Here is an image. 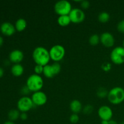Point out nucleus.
<instances>
[{
    "label": "nucleus",
    "instance_id": "obj_1",
    "mask_svg": "<svg viewBox=\"0 0 124 124\" xmlns=\"http://www.w3.org/2000/svg\"><path fill=\"white\" fill-rule=\"evenodd\" d=\"M33 59L36 65L46 66L50 60L49 51L43 47H38L35 48L32 54Z\"/></svg>",
    "mask_w": 124,
    "mask_h": 124
},
{
    "label": "nucleus",
    "instance_id": "obj_2",
    "mask_svg": "<svg viewBox=\"0 0 124 124\" xmlns=\"http://www.w3.org/2000/svg\"><path fill=\"white\" fill-rule=\"evenodd\" d=\"M26 85L31 92H33L34 93L39 92L43 87V79L39 75L33 74L27 78Z\"/></svg>",
    "mask_w": 124,
    "mask_h": 124
},
{
    "label": "nucleus",
    "instance_id": "obj_3",
    "mask_svg": "<svg viewBox=\"0 0 124 124\" xmlns=\"http://www.w3.org/2000/svg\"><path fill=\"white\" fill-rule=\"evenodd\" d=\"M108 99L110 103L117 105L124 101V89L122 87H116L108 92Z\"/></svg>",
    "mask_w": 124,
    "mask_h": 124
},
{
    "label": "nucleus",
    "instance_id": "obj_4",
    "mask_svg": "<svg viewBox=\"0 0 124 124\" xmlns=\"http://www.w3.org/2000/svg\"><path fill=\"white\" fill-rule=\"evenodd\" d=\"M54 11L59 16L69 15L71 11V5L66 0L59 1L54 5Z\"/></svg>",
    "mask_w": 124,
    "mask_h": 124
},
{
    "label": "nucleus",
    "instance_id": "obj_5",
    "mask_svg": "<svg viewBox=\"0 0 124 124\" xmlns=\"http://www.w3.org/2000/svg\"><path fill=\"white\" fill-rule=\"evenodd\" d=\"M49 54L50 59L54 61L55 62H58L64 58L65 54V48L62 46L55 45L50 48Z\"/></svg>",
    "mask_w": 124,
    "mask_h": 124
},
{
    "label": "nucleus",
    "instance_id": "obj_6",
    "mask_svg": "<svg viewBox=\"0 0 124 124\" xmlns=\"http://www.w3.org/2000/svg\"><path fill=\"white\" fill-rule=\"evenodd\" d=\"M61 70V66L58 62H54L49 65L47 64L44 67L43 74L47 78H53L58 75Z\"/></svg>",
    "mask_w": 124,
    "mask_h": 124
},
{
    "label": "nucleus",
    "instance_id": "obj_7",
    "mask_svg": "<svg viewBox=\"0 0 124 124\" xmlns=\"http://www.w3.org/2000/svg\"><path fill=\"white\" fill-rule=\"evenodd\" d=\"M111 60L114 64L121 65L124 63V48L123 47H116L110 54Z\"/></svg>",
    "mask_w": 124,
    "mask_h": 124
},
{
    "label": "nucleus",
    "instance_id": "obj_8",
    "mask_svg": "<svg viewBox=\"0 0 124 124\" xmlns=\"http://www.w3.org/2000/svg\"><path fill=\"white\" fill-rule=\"evenodd\" d=\"M32 100L31 98L27 96L22 97L21 98L18 100L17 102V107H18V110L21 111L22 113H26L31 110L34 106Z\"/></svg>",
    "mask_w": 124,
    "mask_h": 124
},
{
    "label": "nucleus",
    "instance_id": "obj_9",
    "mask_svg": "<svg viewBox=\"0 0 124 124\" xmlns=\"http://www.w3.org/2000/svg\"><path fill=\"white\" fill-rule=\"evenodd\" d=\"M71 22L75 24H79L84 21L85 15L83 11L80 8H73L69 15Z\"/></svg>",
    "mask_w": 124,
    "mask_h": 124
},
{
    "label": "nucleus",
    "instance_id": "obj_10",
    "mask_svg": "<svg viewBox=\"0 0 124 124\" xmlns=\"http://www.w3.org/2000/svg\"><path fill=\"white\" fill-rule=\"evenodd\" d=\"M31 99L34 105L36 106H41L44 105L47 101V95L41 91L35 92L31 96Z\"/></svg>",
    "mask_w": 124,
    "mask_h": 124
},
{
    "label": "nucleus",
    "instance_id": "obj_11",
    "mask_svg": "<svg viewBox=\"0 0 124 124\" xmlns=\"http://www.w3.org/2000/svg\"><path fill=\"white\" fill-rule=\"evenodd\" d=\"M98 115L102 121H110L113 117V111L108 106L103 105L98 110Z\"/></svg>",
    "mask_w": 124,
    "mask_h": 124
},
{
    "label": "nucleus",
    "instance_id": "obj_12",
    "mask_svg": "<svg viewBox=\"0 0 124 124\" xmlns=\"http://www.w3.org/2000/svg\"><path fill=\"white\" fill-rule=\"evenodd\" d=\"M100 42L106 47H111L114 46L115 39L111 33L109 32H104L100 36Z\"/></svg>",
    "mask_w": 124,
    "mask_h": 124
},
{
    "label": "nucleus",
    "instance_id": "obj_13",
    "mask_svg": "<svg viewBox=\"0 0 124 124\" xmlns=\"http://www.w3.org/2000/svg\"><path fill=\"white\" fill-rule=\"evenodd\" d=\"M0 30L3 35L6 36H12L15 32V27L9 22H4L0 26Z\"/></svg>",
    "mask_w": 124,
    "mask_h": 124
},
{
    "label": "nucleus",
    "instance_id": "obj_14",
    "mask_svg": "<svg viewBox=\"0 0 124 124\" xmlns=\"http://www.w3.org/2000/svg\"><path fill=\"white\" fill-rule=\"evenodd\" d=\"M24 59V53L19 50H14L9 54V59L15 64H19Z\"/></svg>",
    "mask_w": 124,
    "mask_h": 124
},
{
    "label": "nucleus",
    "instance_id": "obj_15",
    "mask_svg": "<svg viewBox=\"0 0 124 124\" xmlns=\"http://www.w3.org/2000/svg\"><path fill=\"white\" fill-rule=\"evenodd\" d=\"M70 108L74 114H78L82 110V104L79 101L75 99L70 102Z\"/></svg>",
    "mask_w": 124,
    "mask_h": 124
},
{
    "label": "nucleus",
    "instance_id": "obj_16",
    "mask_svg": "<svg viewBox=\"0 0 124 124\" xmlns=\"http://www.w3.org/2000/svg\"><path fill=\"white\" fill-rule=\"evenodd\" d=\"M24 67L20 64H15L11 68V72L15 76H21L24 73Z\"/></svg>",
    "mask_w": 124,
    "mask_h": 124
},
{
    "label": "nucleus",
    "instance_id": "obj_17",
    "mask_svg": "<svg viewBox=\"0 0 124 124\" xmlns=\"http://www.w3.org/2000/svg\"><path fill=\"white\" fill-rule=\"evenodd\" d=\"M15 29L17 31H24L27 27V22L24 18H19L18 20L16 21Z\"/></svg>",
    "mask_w": 124,
    "mask_h": 124
},
{
    "label": "nucleus",
    "instance_id": "obj_18",
    "mask_svg": "<svg viewBox=\"0 0 124 124\" xmlns=\"http://www.w3.org/2000/svg\"><path fill=\"white\" fill-rule=\"evenodd\" d=\"M71 23L69 15L59 16L58 18V23L60 26L66 27Z\"/></svg>",
    "mask_w": 124,
    "mask_h": 124
},
{
    "label": "nucleus",
    "instance_id": "obj_19",
    "mask_svg": "<svg viewBox=\"0 0 124 124\" xmlns=\"http://www.w3.org/2000/svg\"><path fill=\"white\" fill-rule=\"evenodd\" d=\"M8 117L10 121H14L18 119L20 117V113L18 110L16 109H12L10 110L8 113Z\"/></svg>",
    "mask_w": 124,
    "mask_h": 124
},
{
    "label": "nucleus",
    "instance_id": "obj_20",
    "mask_svg": "<svg viewBox=\"0 0 124 124\" xmlns=\"http://www.w3.org/2000/svg\"><path fill=\"white\" fill-rule=\"evenodd\" d=\"M110 15L108 13L106 12H103L99 13L98 16V19L101 23H105L110 20Z\"/></svg>",
    "mask_w": 124,
    "mask_h": 124
},
{
    "label": "nucleus",
    "instance_id": "obj_21",
    "mask_svg": "<svg viewBox=\"0 0 124 124\" xmlns=\"http://www.w3.org/2000/svg\"><path fill=\"white\" fill-rule=\"evenodd\" d=\"M108 92L104 87H99L96 91V95L99 98H105L108 96Z\"/></svg>",
    "mask_w": 124,
    "mask_h": 124
},
{
    "label": "nucleus",
    "instance_id": "obj_22",
    "mask_svg": "<svg viewBox=\"0 0 124 124\" xmlns=\"http://www.w3.org/2000/svg\"><path fill=\"white\" fill-rule=\"evenodd\" d=\"M100 42V37L96 34L92 35L89 38V43L92 46H97Z\"/></svg>",
    "mask_w": 124,
    "mask_h": 124
},
{
    "label": "nucleus",
    "instance_id": "obj_23",
    "mask_svg": "<svg viewBox=\"0 0 124 124\" xmlns=\"http://www.w3.org/2000/svg\"><path fill=\"white\" fill-rule=\"evenodd\" d=\"M93 107L92 105H87L84 107L83 108V113L85 115H90V114L92 113L93 111Z\"/></svg>",
    "mask_w": 124,
    "mask_h": 124
},
{
    "label": "nucleus",
    "instance_id": "obj_24",
    "mask_svg": "<svg viewBox=\"0 0 124 124\" xmlns=\"http://www.w3.org/2000/svg\"><path fill=\"white\" fill-rule=\"evenodd\" d=\"M79 120V117L78 115L77 114H72L70 117V121L71 123L72 124H76L78 122Z\"/></svg>",
    "mask_w": 124,
    "mask_h": 124
},
{
    "label": "nucleus",
    "instance_id": "obj_25",
    "mask_svg": "<svg viewBox=\"0 0 124 124\" xmlns=\"http://www.w3.org/2000/svg\"><path fill=\"white\" fill-rule=\"evenodd\" d=\"M34 71H35V74L39 75L40 74L43 73L44 66L40 65H36V66L35 67V69H34Z\"/></svg>",
    "mask_w": 124,
    "mask_h": 124
},
{
    "label": "nucleus",
    "instance_id": "obj_26",
    "mask_svg": "<svg viewBox=\"0 0 124 124\" xmlns=\"http://www.w3.org/2000/svg\"><path fill=\"white\" fill-rule=\"evenodd\" d=\"M101 68L104 71H108L111 70V65L108 62H105L102 64V65H101Z\"/></svg>",
    "mask_w": 124,
    "mask_h": 124
},
{
    "label": "nucleus",
    "instance_id": "obj_27",
    "mask_svg": "<svg viewBox=\"0 0 124 124\" xmlns=\"http://www.w3.org/2000/svg\"><path fill=\"white\" fill-rule=\"evenodd\" d=\"M117 29L120 32L124 33V19H122L117 24Z\"/></svg>",
    "mask_w": 124,
    "mask_h": 124
},
{
    "label": "nucleus",
    "instance_id": "obj_28",
    "mask_svg": "<svg viewBox=\"0 0 124 124\" xmlns=\"http://www.w3.org/2000/svg\"><path fill=\"white\" fill-rule=\"evenodd\" d=\"M81 6L82 8H84V9H87V8L90 7L89 1H87V0L81 1Z\"/></svg>",
    "mask_w": 124,
    "mask_h": 124
},
{
    "label": "nucleus",
    "instance_id": "obj_29",
    "mask_svg": "<svg viewBox=\"0 0 124 124\" xmlns=\"http://www.w3.org/2000/svg\"><path fill=\"white\" fill-rule=\"evenodd\" d=\"M30 92L31 91L29 89V88L27 87V85L23 87V88L21 90V94H24V95H27V94H29Z\"/></svg>",
    "mask_w": 124,
    "mask_h": 124
},
{
    "label": "nucleus",
    "instance_id": "obj_30",
    "mask_svg": "<svg viewBox=\"0 0 124 124\" xmlns=\"http://www.w3.org/2000/svg\"><path fill=\"white\" fill-rule=\"evenodd\" d=\"M20 119L23 121H25V120L27 119L28 118V115L26 113L24 112V113H21L20 114Z\"/></svg>",
    "mask_w": 124,
    "mask_h": 124
},
{
    "label": "nucleus",
    "instance_id": "obj_31",
    "mask_svg": "<svg viewBox=\"0 0 124 124\" xmlns=\"http://www.w3.org/2000/svg\"><path fill=\"white\" fill-rule=\"evenodd\" d=\"M4 75V70L0 67V78Z\"/></svg>",
    "mask_w": 124,
    "mask_h": 124
},
{
    "label": "nucleus",
    "instance_id": "obj_32",
    "mask_svg": "<svg viewBox=\"0 0 124 124\" xmlns=\"http://www.w3.org/2000/svg\"><path fill=\"white\" fill-rule=\"evenodd\" d=\"M3 42H4L3 38H2L1 36H0V47H1V46H2V44H3Z\"/></svg>",
    "mask_w": 124,
    "mask_h": 124
},
{
    "label": "nucleus",
    "instance_id": "obj_33",
    "mask_svg": "<svg viewBox=\"0 0 124 124\" xmlns=\"http://www.w3.org/2000/svg\"><path fill=\"white\" fill-rule=\"evenodd\" d=\"M108 124H117V122H116V121H114V120H110V121H109Z\"/></svg>",
    "mask_w": 124,
    "mask_h": 124
},
{
    "label": "nucleus",
    "instance_id": "obj_34",
    "mask_svg": "<svg viewBox=\"0 0 124 124\" xmlns=\"http://www.w3.org/2000/svg\"><path fill=\"white\" fill-rule=\"evenodd\" d=\"M4 124H15L13 121H6L5 122Z\"/></svg>",
    "mask_w": 124,
    "mask_h": 124
},
{
    "label": "nucleus",
    "instance_id": "obj_35",
    "mask_svg": "<svg viewBox=\"0 0 124 124\" xmlns=\"http://www.w3.org/2000/svg\"><path fill=\"white\" fill-rule=\"evenodd\" d=\"M109 121H101V124H108Z\"/></svg>",
    "mask_w": 124,
    "mask_h": 124
},
{
    "label": "nucleus",
    "instance_id": "obj_36",
    "mask_svg": "<svg viewBox=\"0 0 124 124\" xmlns=\"http://www.w3.org/2000/svg\"><path fill=\"white\" fill-rule=\"evenodd\" d=\"M120 124H124V121H123V122H122L121 123H120Z\"/></svg>",
    "mask_w": 124,
    "mask_h": 124
},
{
    "label": "nucleus",
    "instance_id": "obj_37",
    "mask_svg": "<svg viewBox=\"0 0 124 124\" xmlns=\"http://www.w3.org/2000/svg\"><path fill=\"white\" fill-rule=\"evenodd\" d=\"M123 47L124 48V41H123Z\"/></svg>",
    "mask_w": 124,
    "mask_h": 124
}]
</instances>
